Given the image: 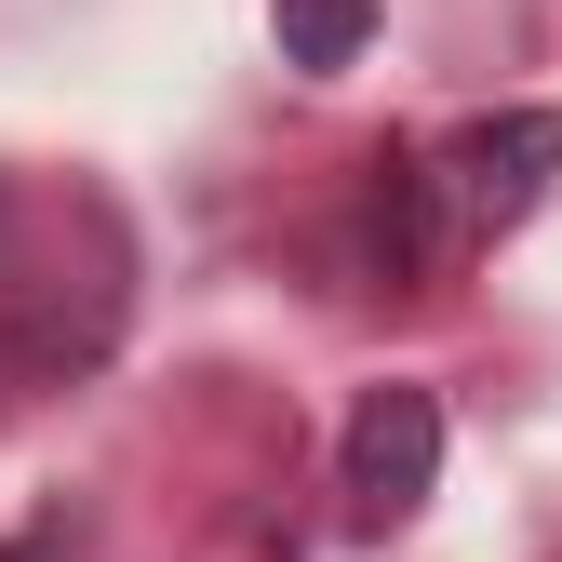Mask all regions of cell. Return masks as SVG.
Masks as SVG:
<instances>
[{
  "instance_id": "cell-1",
  "label": "cell",
  "mask_w": 562,
  "mask_h": 562,
  "mask_svg": "<svg viewBox=\"0 0 562 562\" xmlns=\"http://www.w3.org/2000/svg\"><path fill=\"white\" fill-rule=\"evenodd\" d=\"M335 469H348V522H415V509H429V482H442V402L402 389V375L362 389V402H348Z\"/></svg>"
},
{
  "instance_id": "cell-2",
  "label": "cell",
  "mask_w": 562,
  "mask_h": 562,
  "mask_svg": "<svg viewBox=\"0 0 562 562\" xmlns=\"http://www.w3.org/2000/svg\"><path fill=\"white\" fill-rule=\"evenodd\" d=\"M549 175H562V108H496V121H469L456 148H442V201H456L469 241L522 228L536 201H549Z\"/></svg>"
},
{
  "instance_id": "cell-3",
  "label": "cell",
  "mask_w": 562,
  "mask_h": 562,
  "mask_svg": "<svg viewBox=\"0 0 562 562\" xmlns=\"http://www.w3.org/2000/svg\"><path fill=\"white\" fill-rule=\"evenodd\" d=\"M442 241H456L442 161H415V148H375V175H362V255H375L389 281H429V268H442Z\"/></svg>"
},
{
  "instance_id": "cell-4",
  "label": "cell",
  "mask_w": 562,
  "mask_h": 562,
  "mask_svg": "<svg viewBox=\"0 0 562 562\" xmlns=\"http://www.w3.org/2000/svg\"><path fill=\"white\" fill-rule=\"evenodd\" d=\"M268 27H281V67H362L375 0H268Z\"/></svg>"
}]
</instances>
